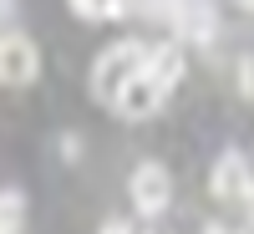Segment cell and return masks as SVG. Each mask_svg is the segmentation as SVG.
<instances>
[{"mask_svg":"<svg viewBox=\"0 0 254 234\" xmlns=\"http://www.w3.org/2000/svg\"><path fill=\"white\" fill-rule=\"evenodd\" d=\"M147 51H153V46H142V41H112V46L92 61V97L112 102L127 81L147 67Z\"/></svg>","mask_w":254,"mask_h":234,"instance_id":"cell-1","label":"cell"},{"mask_svg":"<svg viewBox=\"0 0 254 234\" xmlns=\"http://www.w3.org/2000/svg\"><path fill=\"white\" fill-rule=\"evenodd\" d=\"M208 194H214L224 209H249V194H254V168L244 153H219L214 173H208Z\"/></svg>","mask_w":254,"mask_h":234,"instance_id":"cell-2","label":"cell"},{"mask_svg":"<svg viewBox=\"0 0 254 234\" xmlns=\"http://www.w3.org/2000/svg\"><path fill=\"white\" fill-rule=\"evenodd\" d=\"M127 194H132V204H137V214H142V219H158L163 209L173 204V178H168V168H163V163L142 158V163L132 168V178H127Z\"/></svg>","mask_w":254,"mask_h":234,"instance_id":"cell-3","label":"cell"},{"mask_svg":"<svg viewBox=\"0 0 254 234\" xmlns=\"http://www.w3.org/2000/svg\"><path fill=\"white\" fill-rule=\"evenodd\" d=\"M41 72V51L26 31H5L0 36V81L5 87H31Z\"/></svg>","mask_w":254,"mask_h":234,"instance_id":"cell-4","label":"cell"},{"mask_svg":"<svg viewBox=\"0 0 254 234\" xmlns=\"http://www.w3.org/2000/svg\"><path fill=\"white\" fill-rule=\"evenodd\" d=\"M163 102H168V87H163V81H153V77H147V67H142V72L112 97V112L127 117V122H142V117H153Z\"/></svg>","mask_w":254,"mask_h":234,"instance_id":"cell-5","label":"cell"},{"mask_svg":"<svg viewBox=\"0 0 254 234\" xmlns=\"http://www.w3.org/2000/svg\"><path fill=\"white\" fill-rule=\"evenodd\" d=\"M163 15L173 20L178 41H193V46L214 41V5L208 0H163Z\"/></svg>","mask_w":254,"mask_h":234,"instance_id":"cell-6","label":"cell"},{"mask_svg":"<svg viewBox=\"0 0 254 234\" xmlns=\"http://www.w3.org/2000/svg\"><path fill=\"white\" fill-rule=\"evenodd\" d=\"M183 67H188V56H183V41H163V46H153L147 51V77L153 81H163L168 92L183 81Z\"/></svg>","mask_w":254,"mask_h":234,"instance_id":"cell-7","label":"cell"},{"mask_svg":"<svg viewBox=\"0 0 254 234\" xmlns=\"http://www.w3.org/2000/svg\"><path fill=\"white\" fill-rule=\"evenodd\" d=\"M26 224V199H20V188H0V229H15Z\"/></svg>","mask_w":254,"mask_h":234,"instance_id":"cell-8","label":"cell"},{"mask_svg":"<svg viewBox=\"0 0 254 234\" xmlns=\"http://www.w3.org/2000/svg\"><path fill=\"white\" fill-rule=\"evenodd\" d=\"M71 10L81 20H107V15H122L127 5H122V0H71Z\"/></svg>","mask_w":254,"mask_h":234,"instance_id":"cell-9","label":"cell"},{"mask_svg":"<svg viewBox=\"0 0 254 234\" xmlns=\"http://www.w3.org/2000/svg\"><path fill=\"white\" fill-rule=\"evenodd\" d=\"M239 92L254 102V51H244V61H239Z\"/></svg>","mask_w":254,"mask_h":234,"instance_id":"cell-10","label":"cell"},{"mask_svg":"<svg viewBox=\"0 0 254 234\" xmlns=\"http://www.w3.org/2000/svg\"><path fill=\"white\" fill-rule=\"evenodd\" d=\"M102 234H132V224H127V219H107V224H102Z\"/></svg>","mask_w":254,"mask_h":234,"instance_id":"cell-11","label":"cell"},{"mask_svg":"<svg viewBox=\"0 0 254 234\" xmlns=\"http://www.w3.org/2000/svg\"><path fill=\"white\" fill-rule=\"evenodd\" d=\"M203 234H239V229H224V224H208Z\"/></svg>","mask_w":254,"mask_h":234,"instance_id":"cell-12","label":"cell"},{"mask_svg":"<svg viewBox=\"0 0 254 234\" xmlns=\"http://www.w3.org/2000/svg\"><path fill=\"white\" fill-rule=\"evenodd\" d=\"M234 5H239V10H254V0H234Z\"/></svg>","mask_w":254,"mask_h":234,"instance_id":"cell-13","label":"cell"},{"mask_svg":"<svg viewBox=\"0 0 254 234\" xmlns=\"http://www.w3.org/2000/svg\"><path fill=\"white\" fill-rule=\"evenodd\" d=\"M239 234H254V214H249V224H244V229H239Z\"/></svg>","mask_w":254,"mask_h":234,"instance_id":"cell-14","label":"cell"},{"mask_svg":"<svg viewBox=\"0 0 254 234\" xmlns=\"http://www.w3.org/2000/svg\"><path fill=\"white\" fill-rule=\"evenodd\" d=\"M249 214H254V194H249Z\"/></svg>","mask_w":254,"mask_h":234,"instance_id":"cell-15","label":"cell"},{"mask_svg":"<svg viewBox=\"0 0 254 234\" xmlns=\"http://www.w3.org/2000/svg\"><path fill=\"white\" fill-rule=\"evenodd\" d=\"M0 234H15V229H0Z\"/></svg>","mask_w":254,"mask_h":234,"instance_id":"cell-16","label":"cell"}]
</instances>
